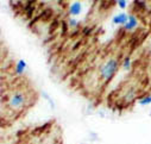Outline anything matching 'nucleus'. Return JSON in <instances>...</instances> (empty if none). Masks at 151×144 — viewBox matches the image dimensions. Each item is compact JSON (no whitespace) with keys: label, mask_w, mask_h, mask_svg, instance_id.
Segmentation results:
<instances>
[{"label":"nucleus","mask_w":151,"mask_h":144,"mask_svg":"<svg viewBox=\"0 0 151 144\" xmlns=\"http://www.w3.org/2000/svg\"><path fill=\"white\" fill-rule=\"evenodd\" d=\"M31 92H29L27 89H23V88L13 89L6 96V101H5L6 107L14 113L24 112L27 107H30V105H32L35 102L36 96L33 94H31Z\"/></svg>","instance_id":"1"},{"label":"nucleus","mask_w":151,"mask_h":144,"mask_svg":"<svg viewBox=\"0 0 151 144\" xmlns=\"http://www.w3.org/2000/svg\"><path fill=\"white\" fill-rule=\"evenodd\" d=\"M119 58L118 56H109L107 57L101 66L99 67V80L102 85H107L112 81V79L116 76L117 71L119 70Z\"/></svg>","instance_id":"2"},{"label":"nucleus","mask_w":151,"mask_h":144,"mask_svg":"<svg viewBox=\"0 0 151 144\" xmlns=\"http://www.w3.org/2000/svg\"><path fill=\"white\" fill-rule=\"evenodd\" d=\"M137 26H138V18H137L134 14H129V20H127V23L123 26V29H124L125 31L130 32V31H133L134 29H137Z\"/></svg>","instance_id":"3"},{"label":"nucleus","mask_w":151,"mask_h":144,"mask_svg":"<svg viewBox=\"0 0 151 144\" xmlns=\"http://www.w3.org/2000/svg\"><path fill=\"white\" fill-rule=\"evenodd\" d=\"M129 20V14L125 13V12H120L118 14H116L112 19V23L114 25H120V26H124Z\"/></svg>","instance_id":"4"},{"label":"nucleus","mask_w":151,"mask_h":144,"mask_svg":"<svg viewBox=\"0 0 151 144\" xmlns=\"http://www.w3.org/2000/svg\"><path fill=\"white\" fill-rule=\"evenodd\" d=\"M26 68H27L26 62H25L23 58H19V60L17 61L16 66H14V73H16V75H17V76H23V75L25 74Z\"/></svg>","instance_id":"5"},{"label":"nucleus","mask_w":151,"mask_h":144,"mask_svg":"<svg viewBox=\"0 0 151 144\" xmlns=\"http://www.w3.org/2000/svg\"><path fill=\"white\" fill-rule=\"evenodd\" d=\"M82 12V4L81 1H74L70 6H69V14L71 17H78L80 16Z\"/></svg>","instance_id":"6"},{"label":"nucleus","mask_w":151,"mask_h":144,"mask_svg":"<svg viewBox=\"0 0 151 144\" xmlns=\"http://www.w3.org/2000/svg\"><path fill=\"white\" fill-rule=\"evenodd\" d=\"M137 102L142 106H146V105H150L151 104V93L146 94V95H142V96H138L137 99Z\"/></svg>","instance_id":"7"},{"label":"nucleus","mask_w":151,"mask_h":144,"mask_svg":"<svg viewBox=\"0 0 151 144\" xmlns=\"http://www.w3.org/2000/svg\"><path fill=\"white\" fill-rule=\"evenodd\" d=\"M122 68L125 71L131 70V68H132V61H131V57L130 56H125L123 58V61H122Z\"/></svg>","instance_id":"8"},{"label":"nucleus","mask_w":151,"mask_h":144,"mask_svg":"<svg viewBox=\"0 0 151 144\" xmlns=\"http://www.w3.org/2000/svg\"><path fill=\"white\" fill-rule=\"evenodd\" d=\"M68 24H69V26H70L71 29H75V27H78V26H79V20L75 18V17H73V18H69Z\"/></svg>","instance_id":"9"},{"label":"nucleus","mask_w":151,"mask_h":144,"mask_svg":"<svg viewBox=\"0 0 151 144\" xmlns=\"http://www.w3.org/2000/svg\"><path fill=\"white\" fill-rule=\"evenodd\" d=\"M117 4L120 10H125L127 7V0H117Z\"/></svg>","instance_id":"10"},{"label":"nucleus","mask_w":151,"mask_h":144,"mask_svg":"<svg viewBox=\"0 0 151 144\" xmlns=\"http://www.w3.org/2000/svg\"><path fill=\"white\" fill-rule=\"evenodd\" d=\"M42 3H47V1H49V0H41Z\"/></svg>","instance_id":"11"},{"label":"nucleus","mask_w":151,"mask_h":144,"mask_svg":"<svg viewBox=\"0 0 151 144\" xmlns=\"http://www.w3.org/2000/svg\"><path fill=\"white\" fill-rule=\"evenodd\" d=\"M93 1H96V0H93Z\"/></svg>","instance_id":"12"},{"label":"nucleus","mask_w":151,"mask_h":144,"mask_svg":"<svg viewBox=\"0 0 151 144\" xmlns=\"http://www.w3.org/2000/svg\"><path fill=\"white\" fill-rule=\"evenodd\" d=\"M81 144H83V143H81Z\"/></svg>","instance_id":"13"}]
</instances>
